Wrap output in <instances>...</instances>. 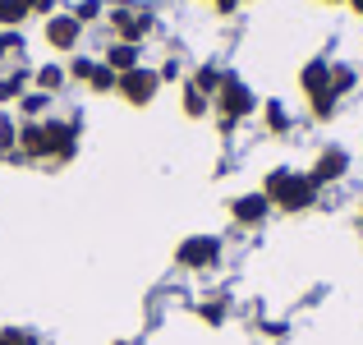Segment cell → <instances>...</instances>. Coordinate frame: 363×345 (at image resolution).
Wrapping results in <instances>:
<instances>
[{
    "label": "cell",
    "instance_id": "cell-11",
    "mask_svg": "<svg viewBox=\"0 0 363 345\" xmlns=\"http://www.w3.org/2000/svg\"><path fill=\"white\" fill-rule=\"evenodd\" d=\"M257 115H262V129L272 133V138H285V133H294V115H290V106H285L281 97H267L262 106H257Z\"/></svg>",
    "mask_w": 363,
    "mask_h": 345
},
{
    "label": "cell",
    "instance_id": "cell-2",
    "mask_svg": "<svg viewBox=\"0 0 363 345\" xmlns=\"http://www.w3.org/2000/svg\"><path fill=\"white\" fill-rule=\"evenodd\" d=\"M257 92L248 88V83L240 79L235 70H225V83H221V92L212 97V115H216V133L221 138H235V129H240L244 120H253L257 115Z\"/></svg>",
    "mask_w": 363,
    "mask_h": 345
},
{
    "label": "cell",
    "instance_id": "cell-25",
    "mask_svg": "<svg viewBox=\"0 0 363 345\" xmlns=\"http://www.w3.org/2000/svg\"><path fill=\"white\" fill-rule=\"evenodd\" d=\"M69 14H74V18H79V23H83V28H88V23H97V18H101V14H106V5H101V0H83V5H74V9H69Z\"/></svg>",
    "mask_w": 363,
    "mask_h": 345
},
{
    "label": "cell",
    "instance_id": "cell-5",
    "mask_svg": "<svg viewBox=\"0 0 363 345\" xmlns=\"http://www.w3.org/2000/svg\"><path fill=\"white\" fill-rule=\"evenodd\" d=\"M157 92H161V74L152 70V65H138V70H129V74L116 79V97L124 102V106H133V111L152 106Z\"/></svg>",
    "mask_w": 363,
    "mask_h": 345
},
{
    "label": "cell",
    "instance_id": "cell-14",
    "mask_svg": "<svg viewBox=\"0 0 363 345\" xmlns=\"http://www.w3.org/2000/svg\"><path fill=\"white\" fill-rule=\"evenodd\" d=\"M101 65H106V70H116V79H120V74H129V70H138V65H143V46L111 42L106 51H101Z\"/></svg>",
    "mask_w": 363,
    "mask_h": 345
},
{
    "label": "cell",
    "instance_id": "cell-6",
    "mask_svg": "<svg viewBox=\"0 0 363 345\" xmlns=\"http://www.w3.org/2000/svg\"><path fill=\"white\" fill-rule=\"evenodd\" d=\"M83 33H88V28L74 14H65V9H55L51 18H42V42H46V51H55V55H79Z\"/></svg>",
    "mask_w": 363,
    "mask_h": 345
},
{
    "label": "cell",
    "instance_id": "cell-10",
    "mask_svg": "<svg viewBox=\"0 0 363 345\" xmlns=\"http://www.w3.org/2000/svg\"><path fill=\"white\" fill-rule=\"evenodd\" d=\"M28 88H33V65H9V70L0 74V111L14 106Z\"/></svg>",
    "mask_w": 363,
    "mask_h": 345
},
{
    "label": "cell",
    "instance_id": "cell-28",
    "mask_svg": "<svg viewBox=\"0 0 363 345\" xmlns=\"http://www.w3.org/2000/svg\"><path fill=\"white\" fill-rule=\"evenodd\" d=\"M354 221H359V230H363V203H359V212H354Z\"/></svg>",
    "mask_w": 363,
    "mask_h": 345
},
{
    "label": "cell",
    "instance_id": "cell-23",
    "mask_svg": "<svg viewBox=\"0 0 363 345\" xmlns=\"http://www.w3.org/2000/svg\"><path fill=\"white\" fill-rule=\"evenodd\" d=\"M88 92H97V97L116 92V70H106V65H101V55H97V70H92V79H88Z\"/></svg>",
    "mask_w": 363,
    "mask_h": 345
},
{
    "label": "cell",
    "instance_id": "cell-21",
    "mask_svg": "<svg viewBox=\"0 0 363 345\" xmlns=\"http://www.w3.org/2000/svg\"><path fill=\"white\" fill-rule=\"evenodd\" d=\"M336 111H340V97H336V92H322V97H308V115H313L318 124H331V120H336Z\"/></svg>",
    "mask_w": 363,
    "mask_h": 345
},
{
    "label": "cell",
    "instance_id": "cell-29",
    "mask_svg": "<svg viewBox=\"0 0 363 345\" xmlns=\"http://www.w3.org/2000/svg\"><path fill=\"white\" fill-rule=\"evenodd\" d=\"M318 5H345V0H318Z\"/></svg>",
    "mask_w": 363,
    "mask_h": 345
},
{
    "label": "cell",
    "instance_id": "cell-9",
    "mask_svg": "<svg viewBox=\"0 0 363 345\" xmlns=\"http://www.w3.org/2000/svg\"><path fill=\"white\" fill-rule=\"evenodd\" d=\"M299 92H303V102L331 92V60H327V55H313V60H303V70H299Z\"/></svg>",
    "mask_w": 363,
    "mask_h": 345
},
{
    "label": "cell",
    "instance_id": "cell-16",
    "mask_svg": "<svg viewBox=\"0 0 363 345\" xmlns=\"http://www.w3.org/2000/svg\"><path fill=\"white\" fill-rule=\"evenodd\" d=\"M179 111H184V120H207V115H212V97H203V92L184 79L179 83Z\"/></svg>",
    "mask_w": 363,
    "mask_h": 345
},
{
    "label": "cell",
    "instance_id": "cell-32",
    "mask_svg": "<svg viewBox=\"0 0 363 345\" xmlns=\"http://www.w3.org/2000/svg\"><path fill=\"white\" fill-rule=\"evenodd\" d=\"M240 5H244V0H240Z\"/></svg>",
    "mask_w": 363,
    "mask_h": 345
},
{
    "label": "cell",
    "instance_id": "cell-7",
    "mask_svg": "<svg viewBox=\"0 0 363 345\" xmlns=\"http://www.w3.org/2000/svg\"><path fill=\"white\" fill-rule=\"evenodd\" d=\"M350 170H354V157H350V148H340V143H327V148H318V157H313L308 180H313L318 189H331V185H340Z\"/></svg>",
    "mask_w": 363,
    "mask_h": 345
},
{
    "label": "cell",
    "instance_id": "cell-20",
    "mask_svg": "<svg viewBox=\"0 0 363 345\" xmlns=\"http://www.w3.org/2000/svg\"><path fill=\"white\" fill-rule=\"evenodd\" d=\"M23 37L18 33H0V70H9V65H28L23 60Z\"/></svg>",
    "mask_w": 363,
    "mask_h": 345
},
{
    "label": "cell",
    "instance_id": "cell-15",
    "mask_svg": "<svg viewBox=\"0 0 363 345\" xmlns=\"http://www.w3.org/2000/svg\"><path fill=\"white\" fill-rule=\"evenodd\" d=\"M184 79L194 83V88L203 92V97H216V92H221V83H225V65H216V60H203L194 74H184Z\"/></svg>",
    "mask_w": 363,
    "mask_h": 345
},
{
    "label": "cell",
    "instance_id": "cell-8",
    "mask_svg": "<svg viewBox=\"0 0 363 345\" xmlns=\"http://www.w3.org/2000/svg\"><path fill=\"white\" fill-rule=\"evenodd\" d=\"M225 212H230V221L240 230H262L272 221V203L262 198V189H248V194H235L230 203H225Z\"/></svg>",
    "mask_w": 363,
    "mask_h": 345
},
{
    "label": "cell",
    "instance_id": "cell-18",
    "mask_svg": "<svg viewBox=\"0 0 363 345\" xmlns=\"http://www.w3.org/2000/svg\"><path fill=\"white\" fill-rule=\"evenodd\" d=\"M354 88H359V70H354V65H345V60H331V92L345 102Z\"/></svg>",
    "mask_w": 363,
    "mask_h": 345
},
{
    "label": "cell",
    "instance_id": "cell-27",
    "mask_svg": "<svg viewBox=\"0 0 363 345\" xmlns=\"http://www.w3.org/2000/svg\"><path fill=\"white\" fill-rule=\"evenodd\" d=\"M345 5H350V14H354V18H363V0H345Z\"/></svg>",
    "mask_w": 363,
    "mask_h": 345
},
{
    "label": "cell",
    "instance_id": "cell-24",
    "mask_svg": "<svg viewBox=\"0 0 363 345\" xmlns=\"http://www.w3.org/2000/svg\"><path fill=\"white\" fill-rule=\"evenodd\" d=\"M0 345H46L33 327H0Z\"/></svg>",
    "mask_w": 363,
    "mask_h": 345
},
{
    "label": "cell",
    "instance_id": "cell-26",
    "mask_svg": "<svg viewBox=\"0 0 363 345\" xmlns=\"http://www.w3.org/2000/svg\"><path fill=\"white\" fill-rule=\"evenodd\" d=\"M161 83H184V65H179V55H166V60L157 65Z\"/></svg>",
    "mask_w": 363,
    "mask_h": 345
},
{
    "label": "cell",
    "instance_id": "cell-12",
    "mask_svg": "<svg viewBox=\"0 0 363 345\" xmlns=\"http://www.w3.org/2000/svg\"><path fill=\"white\" fill-rule=\"evenodd\" d=\"M194 313H198L203 327H225V322H230V295H225V290L203 295V300L194 304Z\"/></svg>",
    "mask_w": 363,
    "mask_h": 345
},
{
    "label": "cell",
    "instance_id": "cell-1",
    "mask_svg": "<svg viewBox=\"0 0 363 345\" xmlns=\"http://www.w3.org/2000/svg\"><path fill=\"white\" fill-rule=\"evenodd\" d=\"M318 194H322V189L308 180V170L272 166V170L262 175V198L272 203V212L299 217V212H308V207H318Z\"/></svg>",
    "mask_w": 363,
    "mask_h": 345
},
{
    "label": "cell",
    "instance_id": "cell-30",
    "mask_svg": "<svg viewBox=\"0 0 363 345\" xmlns=\"http://www.w3.org/2000/svg\"><path fill=\"white\" fill-rule=\"evenodd\" d=\"M23 5H28V9H37V5H42V0H23Z\"/></svg>",
    "mask_w": 363,
    "mask_h": 345
},
{
    "label": "cell",
    "instance_id": "cell-17",
    "mask_svg": "<svg viewBox=\"0 0 363 345\" xmlns=\"http://www.w3.org/2000/svg\"><path fill=\"white\" fill-rule=\"evenodd\" d=\"M51 102H55V97H46V92L28 88L23 97L14 102V111H18V120H46V115H51Z\"/></svg>",
    "mask_w": 363,
    "mask_h": 345
},
{
    "label": "cell",
    "instance_id": "cell-3",
    "mask_svg": "<svg viewBox=\"0 0 363 345\" xmlns=\"http://www.w3.org/2000/svg\"><path fill=\"white\" fill-rule=\"evenodd\" d=\"M106 28H111V42H129V46H143L147 37L161 33L157 14H152V9H133V5H111Z\"/></svg>",
    "mask_w": 363,
    "mask_h": 345
},
{
    "label": "cell",
    "instance_id": "cell-13",
    "mask_svg": "<svg viewBox=\"0 0 363 345\" xmlns=\"http://www.w3.org/2000/svg\"><path fill=\"white\" fill-rule=\"evenodd\" d=\"M33 88L46 92V97H60V92L69 88V74H65V65H55V60L33 65Z\"/></svg>",
    "mask_w": 363,
    "mask_h": 345
},
{
    "label": "cell",
    "instance_id": "cell-22",
    "mask_svg": "<svg viewBox=\"0 0 363 345\" xmlns=\"http://www.w3.org/2000/svg\"><path fill=\"white\" fill-rule=\"evenodd\" d=\"M92 70H97V55H69V65H65V74H69V83H83L88 88V79H92Z\"/></svg>",
    "mask_w": 363,
    "mask_h": 345
},
{
    "label": "cell",
    "instance_id": "cell-31",
    "mask_svg": "<svg viewBox=\"0 0 363 345\" xmlns=\"http://www.w3.org/2000/svg\"><path fill=\"white\" fill-rule=\"evenodd\" d=\"M111 345H138V341H111Z\"/></svg>",
    "mask_w": 363,
    "mask_h": 345
},
{
    "label": "cell",
    "instance_id": "cell-4",
    "mask_svg": "<svg viewBox=\"0 0 363 345\" xmlns=\"http://www.w3.org/2000/svg\"><path fill=\"white\" fill-rule=\"evenodd\" d=\"M225 258V239L221 235H189L175 244V267L179 272H216Z\"/></svg>",
    "mask_w": 363,
    "mask_h": 345
},
{
    "label": "cell",
    "instance_id": "cell-19",
    "mask_svg": "<svg viewBox=\"0 0 363 345\" xmlns=\"http://www.w3.org/2000/svg\"><path fill=\"white\" fill-rule=\"evenodd\" d=\"M28 18H33V9L23 0H0V33H18Z\"/></svg>",
    "mask_w": 363,
    "mask_h": 345
}]
</instances>
